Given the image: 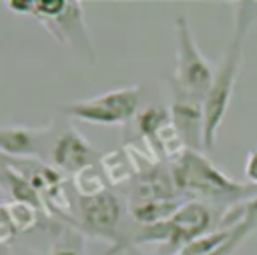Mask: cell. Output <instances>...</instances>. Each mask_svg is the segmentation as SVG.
I'll list each match as a JSON object with an SVG mask.
<instances>
[{
	"label": "cell",
	"instance_id": "cell-1",
	"mask_svg": "<svg viewBox=\"0 0 257 255\" xmlns=\"http://www.w3.org/2000/svg\"><path fill=\"white\" fill-rule=\"evenodd\" d=\"M257 22V2H235L233 8V34L231 40L223 52V58L219 66L215 68L213 84L205 96V153L213 151L217 133L225 120V114L229 110L233 88L239 78V70L243 64V50L245 40Z\"/></svg>",
	"mask_w": 257,
	"mask_h": 255
},
{
	"label": "cell",
	"instance_id": "cell-2",
	"mask_svg": "<svg viewBox=\"0 0 257 255\" xmlns=\"http://www.w3.org/2000/svg\"><path fill=\"white\" fill-rule=\"evenodd\" d=\"M171 175L181 197L203 201L221 211L241 205L257 195V187L227 177L205 151L187 149L175 163H171Z\"/></svg>",
	"mask_w": 257,
	"mask_h": 255
},
{
	"label": "cell",
	"instance_id": "cell-3",
	"mask_svg": "<svg viewBox=\"0 0 257 255\" xmlns=\"http://www.w3.org/2000/svg\"><path fill=\"white\" fill-rule=\"evenodd\" d=\"M12 12L36 18L48 34L68 46L76 56L88 62L96 60V50L84 22V6L76 0H8Z\"/></svg>",
	"mask_w": 257,
	"mask_h": 255
},
{
	"label": "cell",
	"instance_id": "cell-4",
	"mask_svg": "<svg viewBox=\"0 0 257 255\" xmlns=\"http://www.w3.org/2000/svg\"><path fill=\"white\" fill-rule=\"evenodd\" d=\"M141 86H118L100 92L90 98H80L66 102L60 112L72 120L100 124V126H124L139 114Z\"/></svg>",
	"mask_w": 257,
	"mask_h": 255
},
{
	"label": "cell",
	"instance_id": "cell-5",
	"mask_svg": "<svg viewBox=\"0 0 257 255\" xmlns=\"http://www.w3.org/2000/svg\"><path fill=\"white\" fill-rule=\"evenodd\" d=\"M175 40H177L175 74L171 76V80L183 90H187L189 94L205 100L213 84L215 68L211 66V62L205 58V54L197 46L191 24L187 16L183 14L175 18Z\"/></svg>",
	"mask_w": 257,
	"mask_h": 255
},
{
	"label": "cell",
	"instance_id": "cell-6",
	"mask_svg": "<svg viewBox=\"0 0 257 255\" xmlns=\"http://www.w3.org/2000/svg\"><path fill=\"white\" fill-rule=\"evenodd\" d=\"M120 201L110 191L92 199H78L76 227L86 235L106 241L110 249L104 255H118L120 251H126V235L120 231Z\"/></svg>",
	"mask_w": 257,
	"mask_h": 255
},
{
	"label": "cell",
	"instance_id": "cell-7",
	"mask_svg": "<svg viewBox=\"0 0 257 255\" xmlns=\"http://www.w3.org/2000/svg\"><path fill=\"white\" fill-rule=\"evenodd\" d=\"M167 82L171 88L169 114L177 133L181 135L187 149L205 151V100L189 94L171 78Z\"/></svg>",
	"mask_w": 257,
	"mask_h": 255
},
{
	"label": "cell",
	"instance_id": "cell-8",
	"mask_svg": "<svg viewBox=\"0 0 257 255\" xmlns=\"http://www.w3.org/2000/svg\"><path fill=\"white\" fill-rule=\"evenodd\" d=\"M94 147L86 141V137L70 122L54 137L50 145V163L60 173H68L70 177L90 165H98Z\"/></svg>",
	"mask_w": 257,
	"mask_h": 255
},
{
	"label": "cell",
	"instance_id": "cell-9",
	"mask_svg": "<svg viewBox=\"0 0 257 255\" xmlns=\"http://www.w3.org/2000/svg\"><path fill=\"white\" fill-rule=\"evenodd\" d=\"M52 133V124L28 126L6 124L0 126V153L14 161H40L44 143Z\"/></svg>",
	"mask_w": 257,
	"mask_h": 255
},
{
	"label": "cell",
	"instance_id": "cell-10",
	"mask_svg": "<svg viewBox=\"0 0 257 255\" xmlns=\"http://www.w3.org/2000/svg\"><path fill=\"white\" fill-rule=\"evenodd\" d=\"M181 197L177 193V187L173 183L171 169L165 171L157 165H151L143 169L135 177V185L131 189V201L128 203H145V201H157V199H175Z\"/></svg>",
	"mask_w": 257,
	"mask_h": 255
},
{
	"label": "cell",
	"instance_id": "cell-11",
	"mask_svg": "<svg viewBox=\"0 0 257 255\" xmlns=\"http://www.w3.org/2000/svg\"><path fill=\"white\" fill-rule=\"evenodd\" d=\"M98 167H100L106 183L112 185V187L124 185L126 181H131V179H135L139 175L137 163H135L128 147H122V149L104 153L98 159Z\"/></svg>",
	"mask_w": 257,
	"mask_h": 255
},
{
	"label": "cell",
	"instance_id": "cell-12",
	"mask_svg": "<svg viewBox=\"0 0 257 255\" xmlns=\"http://www.w3.org/2000/svg\"><path fill=\"white\" fill-rule=\"evenodd\" d=\"M185 201L187 199L183 197H175V199H157V201H145V203H128V213L139 227H149L173 217Z\"/></svg>",
	"mask_w": 257,
	"mask_h": 255
},
{
	"label": "cell",
	"instance_id": "cell-13",
	"mask_svg": "<svg viewBox=\"0 0 257 255\" xmlns=\"http://www.w3.org/2000/svg\"><path fill=\"white\" fill-rule=\"evenodd\" d=\"M48 255H86L84 251V233L66 221H58L52 225Z\"/></svg>",
	"mask_w": 257,
	"mask_h": 255
},
{
	"label": "cell",
	"instance_id": "cell-14",
	"mask_svg": "<svg viewBox=\"0 0 257 255\" xmlns=\"http://www.w3.org/2000/svg\"><path fill=\"white\" fill-rule=\"evenodd\" d=\"M70 187L78 199H92V197H98L104 191H108L106 189L108 183L98 165H90V167L74 173L70 177Z\"/></svg>",
	"mask_w": 257,
	"mask_h": 255
},
{
	"label": "cell",
	"instance_id": "cell-15",
	"mask_svg": "<svg viewBox=\"0 0 257 255\" xmlns=\"http://www.w3.org/2000/svg\"><path fill=\"white\" fill-rule=\"evenodd\" d=\"M2 205L10 217V223H12L16 233H28V231L36 229L40 225V221L46 217V213L42 209H38L36 205L24 203V201H10L8 199Z\"/></svg>",
	"mask_w": 257,
	"mask_h": 255
},
{
	"label": "cell",
	"instance_id": "cell-16",
	"mask_svg": "<svg viewBox=\"0 0 257 255\" xmlns=\"http://www.w3.org/2000/svg\"><path fill=\"white\" fill-rule=\"evenodd\" d=\"M16 235H18V233L14 231L8 213H6L4 205L0 203V249H8V245L14 241Z\"/></svg>",
	"mask_w": 257,
	"mask_h": 255
},
{
	"label": "cell",
	"instance_id": "cell-17",
	"mask_svg": "<svg viewBox=\"0 0 257 255\" xmlns=\"http://www.w3.org/2000/svg\"><path fill=\"white\" fill-rule=\"evenodd\" d=\"M245 179L249 185L257 187V147L247 155V161H245Z\"/></svg>",
	"mask_w": 257,
	"mask_h": 255
},
{
	"label": "cell",
	"instance_id": "cell-18",
	"mask_svg": "<svg viewBox=\"0 0 257 255\" xmlns=\"http://www.w3.org/2000/svg\"><path fill=\"white\" fill-rule=\"evenodd\" d=\"M237 247H227V249H221V251H217V253H213V255H229V253H233Z\"/></svg>",
	"mask_w": 257,
	"mask_h": 255
}]
</instances>
